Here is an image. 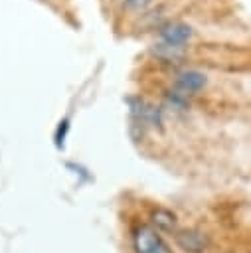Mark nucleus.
Returning a JSON list of instances; mask_svg holds the SVG:
<instances>
[{"label": "nucleus", "instance_id": "20e7f679", "mask_svg": "<svg viewBox=\"0 0 251 253\" xmlns=\"http://www.w3.org/2000/svg\"><path fill=\"white\" fill-rule=\"evenodd\" d=\"M148 223L158 231V233H168V235H174L180 227H178V215L168 210V208H162V206H156L150 210V215H148Z\"/></svg>", "mask_w": 251, "mask_h": 253}, {"label": "nucleus", "instance_id": "0eeeda50", "mask_svg": "<svg viewBox=\"0 0 251 253\" xmlns=\"http://www.w3.org/2000/svg\"><path fill=\"white\" fill-rule=\"evenodd\" d=\"M125 2H126L128 8H132V10H140V8L148 6L152 0H125Z\"/></svg>", "mask_w": 251, "mask_h": 253}, {"label": "nucleus", "instance_id": "f03ea898", "mask_svg": "<svg viewBox=\"0 0 251 253\" xmlns=\"http://www.w3.org/2000/svg\"><path fill=\"white\" fill-rule=\"evenodd\" d=\"M172 239L184 253H206L209 249V235L200 227H180Z\"/></svg>", "mask_w": 251, "mask_h": 253}, {"label": "nucleus", "instance_id": "7ed1b4c3", "mask_svg": "<svg viewBox=\"0 0 251 253\" xmlns=\"http://www.w3.org/2000/svg\"><path fill=\"white\" fill-rule=\"evenodd\" d=\"M208 85V77L206 73L198 71V69H182L176 77H174V87L176 93L188 97V95H196L198 91H202Z\"/></svg>", "mask_w": 251, "mask_h": 253}, {"label": "nucleus", "instance_id": "39448f33", "mask_svg": "<svg viewBox=\"0 0 251 253\" xmlns=\"http://www.w3.org/2000/svg\"><path fill=\"white\" fill-rule=\"evenodd\" d=\"M160 38L164 40V43L168 47H182L192 38V28L184 22H170V24L162 26Z\"/></svg>", "mask_w": 251, "mask_h": 253}, {"label": "nucleus", "instance_id": "f257e3e1", "mask_svg": "<svg viewBox=\"0 0 251 253\" xmlns=\"http://www.w3.org/2000/svg\"><path fill=\"white\" fill-rule=\"evenodd\" d=\"M132 253H172L162 233H158L150 223H134L130 229Z\"/></svg>", "mask_w": 251, "mask_h": 253}, {"label": "nucleus", "instance_id": "423d86ee", "mask_svg": "<svg viewBox=\"0 0 251 253\" xmlns=\"http://www.w3.org/2000/svg\"><path fill=\"white\" fill-rule=\"evenodd\" d=\"M67 130H69V121H67V119L59 121L57 128H55V134H53V140H55V146H57V148H63V144H65V136H67Z\"/></svg>", "mask_w": 251, "mask_h": 253}]
</instances>
